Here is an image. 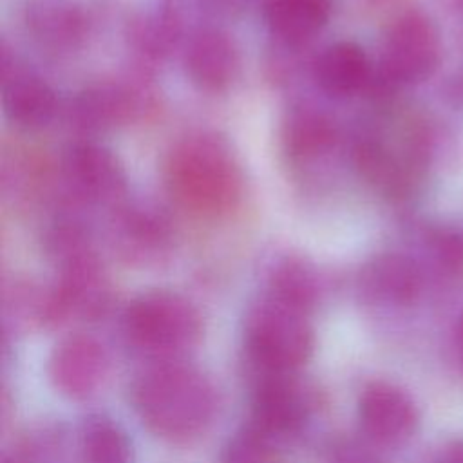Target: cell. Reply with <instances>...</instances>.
Listing matches in <instances>:
<instances>
[{
    "label": "cell",
    "mask_w": 463,
    "mask_h": 463,
    "mask_svg": "<svg viewBox=\"0 0 463 463\" xmlns=\"http://www.w3.org/2000/svg\"><path fill=\"white\" fill-rule=\"evenodd\" d=\"M130 400L141 423L170 443L201 438L217 412L213 382L186 360L152 362L132 382Z\"/></svg>",
    "instance_id": "6da1fadb"
},
{
    "label": "cell",
    "mask_w": 463,
    "mask_h": 463,
    "mask_svg": "<svg viewBox=\"0 0 463 463\" xmlns=\"http://www.w3.org/2000/svg\"><path fill=\"white\" fill-rule=\"evenodd\" d=\"M127 342L152 362L186 360L204 333L201 311L186 297L156 289L137 295L123 313Z\"/></svg>",
    "instance_id": "7a4b0ae2"
},
{
    "label": "cell",
    "mask_w": 463,
    "mask_h": 463,
    "mask_svg": "<svg viewBox=\"0 0 463 463\" xmlns=\"http://www.w3.org/2000/svg\"><path fill=\"white\" fill-rule=\"evenodd\" d=\"M244 349L257 373H297L315 351L309 313L262 297L246 315Z\"/></svg>",
    "instance_id": "3957f363"
},
{
    "label": "cell",
    "mask_w": 463,
    "mask_h": 463,
    "mask_svg": "<svg viewBox=\"0 0 463 463\" xmlns=\"http://www.w3.org/2000/svg\"><path fill=\"white\" fill-rule=\"evenodd\" d=\"M172 194L186 208L215 215L239 195V172L228 152L212 139H190L177 146L166 166Z\"/></svg>",
    "instance_id": "277c9868"
},
{
    "label": "cell",
    "mask_w": 463,
    "mask_h": 463,
    "mask_svg": "<svg viewBox=\"0 0 463 463\" xmlns=\"http://www.w3.org/2000/svg\"><path fill=\"white\" fill-rule=\"evenodd\" d=\"M315 409V389L297 373H257L248 423L280 445L304 430Z\"/></svg>",
    "instance_id": "5b68a950"
},
{
    "label": "cell",
    "mask_w": 463,
    "mask_h": 463,
    "mask_svg": "<svg viewBox=\"0 0 463 463\" xmlns=\"http://www.w3.org/2000/svg\"><path fill=\"white\" fill-rule=\"evenodd\" d=\"M110 286L98 260L89 253L61 262L56 284L45 291L43 327L54 329L69 320H99L110 307Z\"/></svg>",
    "instance_id": "8992f818"
},
{
    "label": "cell",
    "mask_w": 463,
    "mask_h": 463,
    "mask_svg": "<svg viewBox=\"0 0 463 463\" xmlns=\"http://www.w3.org/2000/svg\"><path fill=\"white\" fill-rule=\"evenodd\" d=\"M438 61L439 36L432 22L418 11L396 18L383 42L385 76L394 83H418L432 76Z\"/></svg>",
    "instance_id": "52a82bcc"
},
{
    "label": "cell",
    "mask_w": 463,
    "mask_h": 463,
    "mask_svg": "<svg viewBox=\"0 0 463 463\" xmlns=\"http://www.w3.org/2000/svg\"><path fill=\"white\" fill-rule=\"evenodd\" d=\"M109 374V354L105 345L92 335L72 333L61 338L47 360L51 385L61 396L85 402L105 383Z\"/></svg>",
    "instance_id": "ba28073f"
},
{
    "label": "cell",
    "mask_w": 463,
    "mask_h": 463,
    "mask_svg": "<svg viewBox=\"0 0 463 463\" xmlns=\"http://www.w3.org/2000/svg\"><path fill=\"white\" fill-rule=\"evenodd\" d=\"M360 429L376 447H394L411 439L418 429L420 414L411 394L396 383L369 382L356 403Z\"/></svg>",
    "instance_id": "9c48e42d"
},
{
    "label": "cell",
    "mask_w": 463,
    "mask_h": 463,
    "mask_svg": "<svg viewBox=\"0 0 463 463\" xmlns=\"http://www.w3.org/2000/svg\"><path fill=\"white\" fill-rule=\"evenodd\" d=\"M65 175L89 199L114 201L125 192V172L119 161L99 145H74L65 157Z\"/></svg>",
    "instance_id": "30bf717a"
},
{
    "label": "cell",
    "mask_w": 463,
    "mask_h": 463,
    "mask_svg": "<svg viewBox=\"0 0 463 463\" xmlns=\"http://www.w3.org/2000/svg\"><path fill=\"white\" fill-rule=\"evenodd\" d=\"M190 80L204 90L228 87L239 71V52L233 40L219 29H204L192 36L184 52Z\"/></svg>",
    "instance_id": "8fae6325"
},
{
    "label": "cell",
    "mask_w": 463,
    "mask_h": 463,
    "mask_svg": "<svg viewBox=\"0 0 463 463\" xmlns=\"http://www.w3.org/2000/svg\"><path fill=\"white\" fill-rule=\"evenodd\" d=\"M421 271L398 253H385L373 259L360 273L362 295L380 306H409L421 293Z\"/></svg>",
    "instance_id": "7c38bea8"
},
{
    "label": "cell",
    "mask_w": 463,
    "mask_h": 463,
    "mask_svg": "<svg viewBox=\"0 0 463 463\" xmlns=\"http://www.w3.org/2000/svg\"><path fill=\"white\" fill-rule=\"evenodd\" d=\"M371 67L364 49L353 42L329 45L315 63V78L331 96H349L369 81Z\"/></svg>",
    "instance_id": "4fadbf2b"
},
{
    "label": "cell",
    "mask_w": 463,
    "mask_h": 463,
    "mask_svg": "<svg viewBox=\"0 0 463 463\" xmlns=\"http://www.w3.org/2000/svg\"><path fill=\"white\" fill-rule=\"evenodd\" d=\"M4 109L5 114L22 127H43L51 121L56 110L52 89L40 78L13 72L4 74Z\"/></svg>",
    "instance_id": "5bb4252c"
},
{
    "label": "cell",
    "mask_w": 463,
    "mask_h": 463,
    "mask_svg": "<svg viewBox=\"0 0 463 463\" xmlns=\"http://www.w3.org/2000/svg\"><path fill=\"white\" fill-rule=\"evenodd\" d=\"M329 18V0H264V20L284 42H304Z\"/></svg>",
    "instance_id": "9a60e30c"
},
{
    "label": "cell",
    "mask_w": 463,
    "mask_h": 463,
    "mask_svg": "<svg viewBox=\"0 0 463 463\" xmlns=\"http://www.w3.org/2000/svg\"><path fill=\"white\" fill-rule=\"evenodd\" d=\"M81 463H132V445L127 432L105 414H90L80 429Z\"/></svg>",
    "instance_id": "2e32d148"
},
{
    "label": "cell",
    "mask_w": 463,
    "mask_h": 463,
    "mask_svg": "<svg viewBox=\"0 0 463 463\" xmlns=\"http://www.w3.org/2000/svg\"><path fill=\"white\" fill-rule=\"evenodd\" d=\"M268 295L311 315L318 302L320 286L313 269L304 262L286 260L273 269Z\"/></svg>",
    "instance_id": "e0dca14e"
},
{
    "label": "cell",
    "mask_w": 463,
    "mask_h": 463,
    "mask_svg": "<svg viewBox=\"0 0 463 463\" xmlns=\"http://www.w3.org/2000/svg\"><path fill=\"white\" fill-rule=\"evenodd\" d=\"M335 141L331 121L313 110H302L291 116L286 127V146L291 156L307 159L326 152Z\"/></svg>",
    "instance_id": "ac0fdd59"
},
{
    "label": "cell",
    "mask_w": 463,
    "mask_h": 463,
    "mask_svg": "<svg viewBox=\"0 0 463 463\" xmlns=\"http://www.w3.org/2000/svg\"><path fill=\"white\" fill-rule=\"evenodd\" d=\"M130 110L127 92L114 87H98L87 90L76 99L74 112L87 128H99L121 119Z\"/></svg>",
    "instance_id": "d6986e66"
},
{
    "label": "cell",
    "mask_w": 463,
    "mask_h": 463,
    "mask_svg": "<svg viewBox=\"0 0 463 463\" xmlns=\"http://www.w3.org/2000/svg\"><path fill=\"white\" fill-rule=\"evenodd\" d=\"M221 463H279V443L246 423L226 441Z\"/></svg>",
    "instance_id": "ffe728a7"
},
{
    "label": "cell",
    "mask_w": 463,
    "mask_h": 463,
    "mask_svg": "<svg viewBox=\"0 0 463 463\" xmlns=\"http://www.w3.org/2000/svg\"><path fill=\"white\" fill-rule=\"evenodd\" d=\"M63 450V432L56 427H40L27 432L11 449L20 463H60Z\"/></svg>",
    "instance_id": "44dd1931"
},
{
    "label": "cell",
    "mask_w": 463,
    "mask_h": 463,
    "mask_svg": "<svg viewBox=\"0 0 463 463\" xmlns=\"http://www.w3.org/2000/svg\"><path fill=\"white\" fill-rule=\"evenodd\" d=\"M436 268L449 279L463 277V233L454 228L438 230L430 237Z\"/></svg>",
    "instance_id": "7402d4cb"
},
{
    "label": "cell",
    "mask_w": 463,
    "mask_h": 463,
    "mask_svg": "<svg viewBox=\"0 0 463 463\" xmlns=\"http://www.w3.org/2000/svg\"><path fill=\"white\" fill-rule=\"evenodd\" d=\"M81 16L72 11V9H51V11H43L38 18V25L43 33L45 38L58 42V43H65V42H72L74 38H78L81 34Z\"/></svg>",
    "instance_id": "603a6c76"
},
{
    "label": "cell",
    "mask_w": 463,
    "mask_h": 463,
    "mask_svg": "<svg viewBox=\"0 0 463 463\" xmlns=\"http://www.w3.org/2000/svg\"><path fill=\"white\" fill-rule=\"evenodd\" d=\"M373 447L376 445L367 438L362 441L349 438L342 439L331 449V463H380Z\"/></svg>",
    "instance_id": "cb8c5ba5"
},
{
    "label": "cell",
    "mask_w": 463,
    "mask_h": 463,
    "mask_svg": "<svg viewBox=\"0 0 463 463\" xmlns=\"http://www.w3.org/2000/svg\"><path fill=\"white\" fill-rule=\"evenodd\" d=\"M427 463H463V439H454L441 445Z\"/></svg>",
    "instance_id": "d4e9b609"
},
{
    "label": "cell",
    "mask_w": 463,
    "mask_h": 463,
    "mask_svg": "<svg viewBox=\"0 0 463 463\" xmlns=\"http://www.w3.org/2000/svg\"><path fill=\"white\" fill-rule=\"evenodd\" d=\"M454 358L459 371L463 373V313L459 315L454 327Z\"/></svg>",
    "instance_id": "484cf974"
},
{
    "label": "cell",
    "mask_w": 463,
    "mask_h": 463,
    "mask_svg": "<svg viewBox=\"0 0 463 463\" xmlns=\"http://www.w3.org/2000/svg\"><path fill=\"white\" fill-rule=\"evenodd\" d=\"M0 463H20V461L11 454V450H7V452H4V454H2Z\"/></svg>",
    "instance_id": "4316f807"
}]
</instances>
